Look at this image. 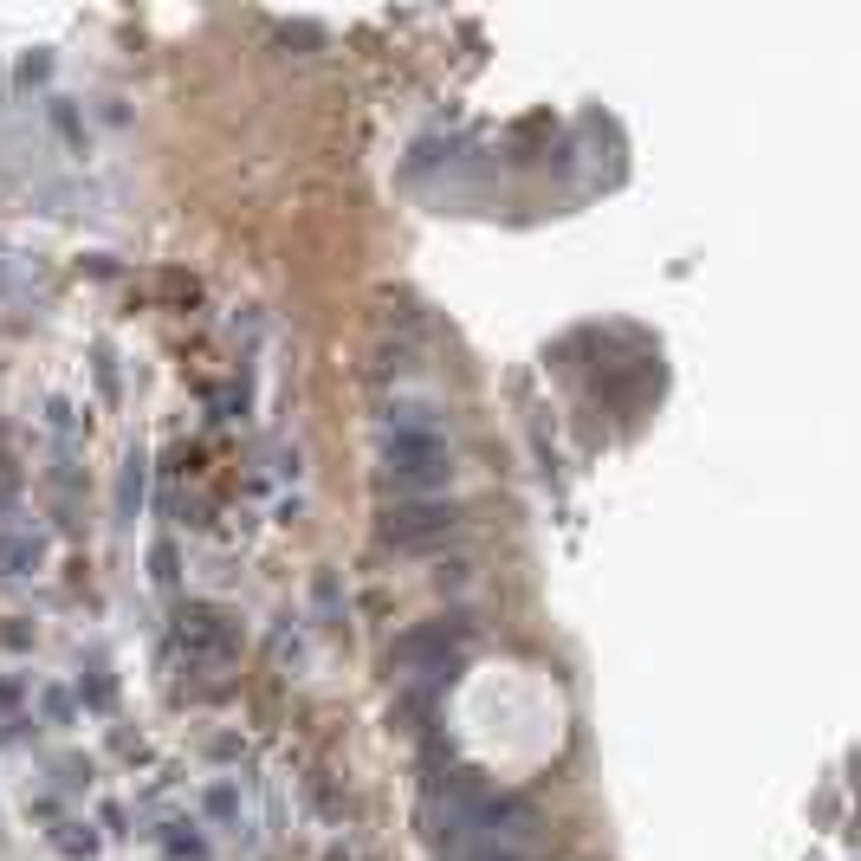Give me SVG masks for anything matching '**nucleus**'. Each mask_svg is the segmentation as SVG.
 I'll use <instances>...</instances> for the list:
<instances>
[{
	"instance_id": "obj_1",
	"label": "nucleus",
	"mask_w": 861,
	"mask_h": 861,
	"mask_svg": "<svg viewBox=\"0 0 861 861\" xmlns=\"http://www.w3.org/2000/svg\"><path fill=\"white\" fill-rule=\"evenodd\" d=\"M382 480L402 499H428V492H441L454 480V454H447V441L428 421H395L382 434Z\"/></svg>"
},
{
	"instance_id": "obj_2",
	"label": "nucleus",
	"mask_w": 861,
	"mask_h": 861,
	"mask_svg": "<svg viewBox=\"0 0 861 861\" xmlns=\"http://www.w3.org/2000/svg\"><path fill=\"white\" fill-rule=\"evenodd\" d=\"M382 531H389L395 544H441V538H454L460 531V505L454 499H395L389 505V518H382Z\"/></svg>"
},
{
	"instance_id": "obj_3",
	"label": "nucleus",
	"mask_w": 861,
	"mask_h": 861,
	"mask_svg": "<svg viewBox=\"0 0 861 861\" xmlns=\"http://www.w3.org/2000/svg\"><path fill=\"white\" fill-rule=\"evenodd\" d=\"M467 641V628H415V635H402L389 648V667H402V674H415V667H428V661H447V654Z\"/></svg>"
},
{
	"instance_id": "obj_4",
	"label": "nucleus",
	"mask_w": 861,
	"mask_h": 861,
	"mask_svg": "<svg viewBox=\"0 0 861 861\" xmlns=\"http://www.w3.org/2000/svg\"><path fill=\"white\" fill-rule=\"evenodd\" d=\"M39 557V544H13V538H0V564H33Z\"/></svg>"
}]
</instances>
